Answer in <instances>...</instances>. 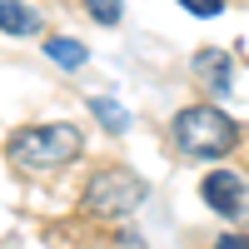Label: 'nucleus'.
I'll list each match as a JSON object with an SVG mask.
<instances>
[{"instance_id": "9", "label": "nucleus", "mask_w": 249, "mask_h": 249, "mask_svg": "<svg viewBox=\"0 0 249 249\" xmlns=\"http://www.w3.org/2000/svg\"><path fill=\"white\" fill-rule=\"evenodd\" d=\"M90 15L100 25H120V0H90Z\"/></svg>"}, {"instance_id": "6", "label": "nucleus", "mask_w": 249, "mask_h": 249, "mask_svg": "<svg viewBox=\"0 0 249 249\" xmlns=\"http://www.w3.org/2000/svg\"><path fill=\"white\" fill-rule=\"evenodd\" d=\"M45 60H55L60 70H80L85 65V45H80V40H65V35H50L45 40Z\"/></svg>"}, {"instance_id": "7", "label": "nucleus", "mask_w": 249, "mask_h": 249, "mask_svg": "<svg viewBox=\"0 0 249 249\" xmlns=\"http://www.w3.org/2000/svg\"><path fill=\"white\" fill-rule=\"evenodd\" d=\"M195 65H199L204 80H214V90H230V55L224 50H199Z\"/></svg>"}, {"instance_id": "4", "label": "nucleus", "mask_w": 249, "mask_h": 249, "mask_svg": "<svg viewBox=\"0 0 249 249\" xmlns=\"http://www.w3.org/2000/svg\"><path fill=\"white\" fill-rule=\"evenodd\" d=\"M199 195H204V204H210V210H219V214H239L244 184H239V175H230V170H214V175H204Z\"/></svg>"}, {"instance_id": "1", "label": "nucleus", "mask_w": 249, "mask_h": 249, "mask_svg": "<svg viewBox=\"0 0 249 249\" xmlns=\"http://www.w3.org/2000/svg\"><path fill=\"white\" fill-rule=\"evenodd\" d=\"M175 144L184 155H195V160H219V155H230L239 144V130H234V120L224 110L190 105V110L175 115Z\"/></svg>"}, {"instance_id": "8", "label": "nucleus", "mask_w": 249, "mask_h": 249, "mask_svg": "<svg viewBox=\"0 0 249 249\" xmlns=\"http://www.w3.org/2000/svg\"><path fill=\"white\" fill-rule=\"evenodd\" d=\"M90 110H95V115H100V124H105V130H115V135L124 130V124H130V120H124V110L115 105V100H105V95H100V100H90Z\"/></svg>"}, {"instance_id": "3", "label": "nucleus", "mask_w": 249, "mask_h": 249, "mask_svg": "<svg viewBox=\"0 0 249 249\" xmlns=\"http://www.w3.org/2000/svg\"><path fill=\"white\" fill-rule=\"evenodd\" d=\"M140 199H144V184H140L130 170H120V164L90 175V190H85V210H90V214H110V219H115V214H130Z\"/></svg>"}, {"instance_id": "12", "label": "nucleus", "mask_w": 249, "mask_h": 249, "mask_svg": "<svg viewBox=\"0 0 249 249\" xmlns=\"http://www.w3.org/2000/svg\"><path fill=\"white\" fill-rule=\"evenodd\" d=\"M120 249H144V244H140V239H130V234H124V239H120Z\"/></svg>"}, {"instance_id": "11", "label": "nucleus", "mask_w": 249, "mask_h": 249, "mask_svg": "<svg viewBox=\"0 0 249 249\" xmlns=\"http://www.w3.org/2000/svg\"><path fill=\"white\" fill-rule=\"evenodd\" d=\"M214 249H249V239H244V234H219Z\"/></svg>"}, {"instance_id": "10", "label": "nucleus", "mask_w": 249, "mask_h": 249, "mask_svg": "<svg viewBox=\"0 0 249 249\" xmlns=\"http://www.w3.org/2000/svg\"><path fill=\"white\" fill-rule=\"evenodd\" d=\"M179 5L190 10V15H204V20H210V15H219V10H224V0H179Z\"/></svg>"}, {"instance_id": "5", "label": "nucleus", "mask_w": 249, "mask_h": 249, "mask_svg": "<svg viewBox=\"0 0 249 249\" xmlns=\"http://www.w3.org/2000/svg\"><path fill=\"white\" fill-rule=\"evenodd\" d=\"M0 30L5 35H35L40 30V15L20 0H0Z\"/></svg>"}, {"instance_id": "2", "label": "nucleus", "mask_w": 249, "mask_h": 249, "mask_svg": "<svg viewBox=\"0 0 249 249\" xmlns=\"http://www.w3.org/2000/svg\"><path fill=\"white\" fill-rule=\"evenodd\" d=\"M85 135L75 124H30V130H15L10 135V160L20 170H60L80 155Z\"/></svg>"}]
</instances>
